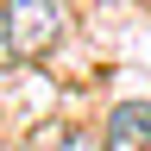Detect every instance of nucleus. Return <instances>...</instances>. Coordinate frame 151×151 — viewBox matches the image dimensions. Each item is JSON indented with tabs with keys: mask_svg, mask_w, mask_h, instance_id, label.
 Returning <instances> with one entry per match:
<instances>
[{
	"mask_svg": "<svg viewBox=\"0 0 151 151\" xmlns=\"http://www.w3.org/2000/svg\"><path fill=\"white\" fill-rule=\"evenodd\" d=\"M0 25H6V50L13 57H44L69 32V0H6Z\"/></svg>",
	"mask_w": 151,
	"mask_h": 151,
	"instance_id": "obj_1",
	"label": "nucleus"
},
{
	"mask_svg": "<svg viewBox=\"0 0 151 151\" xmlns=\"http://www.w3.org/2000/svg\"><path fill=\"white\" fill-rule=\"evenodd\" d=\"M101 151H151V101H113L101 120Z\"/></svg>",
	"mask_w": 151,
	"mask_h": 151,
	"instance_id": "obj_2",
	"label": "nucleus"
},
{
	"mask_svg": "<svg viewBox=\"0 0 151 151\" xmlns=\"http://www.w3.org/2000/svg\"><path fill=\"white\" fill-rule=\"evenodd\" d=\"M50 151H101V139H94V132H57Z\"/></svg>",
	"mask_w": 151,
	"mask_h": 151,
	"instance_id": "obj_3",
	"label": "nucleus"
},
{
	"mask_svg": "<svg viewBox=\"0 0 151 151\" xmlns=\"http://www.w3.org/2000/svg\"><path fill=\"white\" fill-rule=\"evenodd\" d=\"M13 63V50H6V25H0V69H6Z\"/></svg>",
	"mask_w": 151,
	"mask_h": 151,
	"instance_id": "obj_4",
	"label": "nucleus"
}]
</instances>
